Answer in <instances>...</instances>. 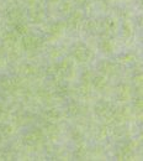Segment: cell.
Wrapping results in <instances>:
<instances>
[{
	"label": "cell",
	"mask_w": 143,
	"mask_h": 161,
	"mask_svg": "<svg viewBox=\"0 0 143 161\" xmlns=\"http://www.w3.org/2000/svg\"><path fill=\"white\" fill-rule=\"evenodd\" d=\"M74 56L78 58L79 61H86L89 58V50L86 47L83 48H78L74 51Z\"/></svg>",
	"instance_id": "2"
},
{
	"label": "cell",
	"mask_w": 143,
	"mask_h": 161,
	"mask_svg": "<svg viewBox=\"0 0 143 161\" xmlns=\"http://www.w3.org/2000/svg\"><path fill=\"white\" fill-rule=\"evenodd\" d=\"M31 20L32 21H37V22H40V21H42V19H43V13L42 11H40V10H35V11H32L31 13Z\"/></svg>",
	"instance_id": "3"
},
{
	"label": "cell",
	"mask_w": 143,
	"mask_h": 161,
	"mask_svg": "<svg viewBox=\"0 0 143 161\" xmlns=\"http://www.w3.org/2000/svg\"><path fill=\"white\" fill-rule=\"evenodd\" d=\"M28 3L30 4H33V3H36V0H28Z\"/></svg>",
	"instance_id": "5"
},
{
	"label": "cell",
	"mask_w": 143,
	"mask_h": 161,
	"mask_svg": "<svg viewBox=\"0 0 143 161\" xmlns=\"http://www.w3.org/2000/svg\"><path fill=\"white\" fill-rule=\"evenodd\" d=\"M48 1H57V0H48Z\"/></svg>",
	"instance_id": "6"
},
{
	"label": "cell",
	"mask_w": 143,
	"mask_h": 161,
	"mask_svg": "<svg viewBox=\"0 0 143 161\" xmlns=\"http://www.w3.org/2000/svg\"><path fill=\"white\" fill-rule=\"evenodd\" d=\"M27 32H28V27H27L26 25L19 24V25L16 26V34H18V35H26Z\"/></svg>",
	"instance_id": "4"
},
{
	"label": "cell",
	"mask_w": 143,
	"mask_h": 161,
	"mask_svg": "<svg viewBox=\"0 0 143 161\" xmlns=\"http://www.w3.org/2000/svg\"><path fill=\"white\" fill-rule=\"evenodd\" d=\"M22 45L26 50H33L36 48L38 45H40V40L36 37V36H32V35H28V36H25L23 40H22Z\"/></svg>",
	"instance_id": "1"
}]
</instances>
